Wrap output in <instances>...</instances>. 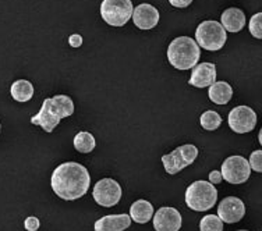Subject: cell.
<instances>
[{
    "mask_svg": "<svg viewBox=\"0 0 262 231\" xmlns=\"http://www.w3.org/2000/svg\"><path fill=\"white\" fill-rule=\"evenodd\" d=\"M52 190L64 201H76L85 195L91 186V176L80 163L67 161L57 166L51 178Z\"/></svg>",
    "mask_w": 262,
    "mask_h": 231,
    "instance_id": "6da1fadb",
    "label": "cell"
},
{
    "mask_svg": "<svg viewBox=\"0 0 262 231\" xmlns=\"http://www.w3.org/2000/svg\"><path fill=\"white\" fill-rule=\"evenodd\" d=\"M74 113V102L70 96L56 95L46 98L38 114L31 119V123L42 127L46 132H52L59 126L61 119L70 117Z\"/></svg>",
    "mask_w": 262,
    "mask_h": 231,
    "instance_id": "7a4b0ae2",
    "label": "cell"
},
{
    "mask_svg": "<svg viewBox=\"0 0 262 231\" xmlns=\"http://www.w3.org/2000/svg\"><path fill=\"white\" fill-rule=\"evenodd\" d=\"M201 49L195 40L188 36H179L167 48V60L177 70H190L198 64Z\"/></svg>",
    "mask_w": 262,
    "mask_h": 231,
    "instance_id": "3957f363",
    "label": "cell"
},
{
    "mask_svg": "<svg viewBox=\"0 0 262 231\" xmlns=\"http://www.w3.org/2000/svg\"><path fill=\"white\" fill-rule=\"evenodd\" d=\"M217 201V191L209 181H195L187 188L186 203L195 212H207L215 206Z\"/></svg>",
    "mask_w": 262,
    "mask_h": 231,
    "instance_id": "277c9868",
    "label": "cell"
},
{
    "mask_svg": "<svg viewBox=\"0 0 262 231\" xmlns=\"http://www.w3.org/2000/svg\"><path fill=\"white\" fill-rule=\"evenodd\" d=\"M226 30L217 21H204L195 30V42L209 52L221 51L226 43Z\"/></svg>",
    "mask_w": 262,
    "mask_h": 231,
    "instance_id": "5b68a950",
    "label": "cell"
},
{
    "mask_svg": "<svg viewBox=\"0 0 262 231\" xmlns=\"http://www.w3.org/2000/svg\"><path fill=\"white\" fill-rule=\"evenodd\" d=\"M131 0H103L101 5V15L111 27L126 26L133 17Z\"/></svg>",
    "mask_w": 262,
    "mask_h": 231,
    "instance_id": "8992f818",
    "label": "cell"
},
{
    "mask_svg": "<svg viewBox=\"0 0 262 231\" xmlns=\"http://www.w3.org/2000/svg\"><path fill=\"white\" fill-rule=\"evenodd\" d=\"M196 157H198L196 146L188 144V145L179 146L169 155L162 156V163L169 174H177L179 171L192 165Z\"/></svg>",
    "mask_w": 262,
    "mask_h": 231,
    "instance_id": "52a82bcc",
    "label": "cell"
},
{
    "mask_svg": "<svg viewBox=\"0 0 262 231\" xmlns=\"http://www.w3.org/2000/svg\"><path fill=\"white\" fill-rule=\"evenodd\" d=\"M222 177L230 184H243L250 178L251 166L243 156H230L222 165Z\"/></svg>",
    "mask_w": 262,
    "mask_h": 231,
    "instance_id": "ba28073f",
    "label": "cell"
},
{
    "mask_svg": "<svg viewBox=\"0 0 262 231\" xmlns=\"http://www.w3.org/2000/svg\"><path fill=\"white\" fill-rule=\"evenodd\" d=\"M92 195L98 205L103 206V207H112L120 202L121 187L113 178H103L94 186Z\"/></svg>",
    "mask_w": 262,
    "mask_h": 231,
    "instance_id": "9c48e42d",
    "label": "cell"
},
{
    "mask_svg": "<svg viewBox=\"0 0 262 231\" xmlns=\"http://www.w3.org/2000/svg\"><path fill=\"white\" fill-rule=\"evenodd\" d=\"M229 127L237 134L251 132L257 126V113L248 106H237L227 117Z\"/></svg>",
    "mask_w": 262,
    "mask_h": 231,
    "instance_id": "30bf717a",
    "label": "cell"
},
{
    "mask_svg": "<svg viewBox=\"0 0 262 231\" xmlns=\"http://www.w3.org/2000/svg\"><path fill=\"white\" fill-rule=\"evenodd\" d=\"M246 215V206L237 196H227L221 201L217 206V216L222 219L223 223H237Z\"/></svg>",
    "mask_w": 262,
    "mask_h": 231,
    "instance_id": "8fae6325",
    "label": "cell"
},
{
    "mask_svg": "<svg viewBox=\"0 0 262 231\" xmlns=\"http://www.w3.org/2000/svg\"><path fill=\"white\" fill-rule=\"evenodd\" d=\"M182 221L180 212L170 206H163L154 215V227L157 231H179Z\"/></svg>",
    "mask_w": 262,
    "mask_h": 231,
    "instance_id": "7c38bea8",
    "label": "cell"
},
{
    "mask_svg": "<svg viewBox=\"0 0 262 231\" xmlns=\"http://www.w3.org/2000/svg\"><path fill=\"white\" fill-rule=\"evenodd\" d=\"M133 21L140 30H152L159 22V11L152 5L142 3L133 11Z\"/></svg>",
    "mask_w": 262,
    "mask_h": 231,
    "instance_id": "4fadbf2b",
    "label": "cell"
},
{
    "mask_svg": "<svg viewBox=\"0 0 262 231\" xmlns=\"http://www.w3.org/2000/svg\"><path fill=\"white\" fill-rule=\"evenodd\" d=\"M216 82V65L213 63H200L192 68L188 84L195 88H207Z\"/></svg>",
    "mask_w": 262,
    "mask_h": 231,
    "instance_id": "5bb4252c",
    "label": "cell"
},
{
    "mask_svg": "<svg viewBox=\"0 0 262 231\" xmlns=\"http://www.w3.org/2000/svg\"><path fill=\"white\" fill-rule=\"evenodd\" d=\"M131 224L130 215H107L95 221V231H124Z\"/></svg>",
    "mask_w": 262,
    "mask_h": 231,
    "instance_id": "9a60e30c",
    "label": "cell"
},
{
    "mask_svg": "<svg viewBox=\"0 0 262 231\" xmlns=\"http://www.w3.org/2000/svg\"><path fill=\"white\" fill-rule=\"evenodd\" d=\"M223 28L229 32H238L242 31L246 26V15L243 13V10L236 9V7H230L222 13L221 17Z\"/></svg>",
    "mask_w": 262,
    "mask_h": 231,
    "instance_id": "2e32d148",
    "label": "cell"
},
{
    "mask_svg": "<svg viewBox=\"0 0 262 231\" xmlns=\"http://www.w3.org/2000/svg\"><path fill=\"white\" fill-rule=\"evenodd\" d=\"M208 96L215 105H226L230 102L233 96L232 86L227 84L226 81H219V82H213L209 86L208 90Z\"/></svg>",
    "mask_w": 262,
    "mask_h": 231,
    "instance_id": "e0dca14e",
    "label": "cell"
},
{
    "mask_svg": "<svg viewBox=\"0 0 262 231\" xmlns=\"http://www.w3.org/2000/svg\"><path fill=\"white\" fill-rule=\"evenodd\" d=\"M130 217L138 224H145L154 217V206L145 199L136 201L130 207Z\"/></svg>",
    "mask_w": 262,
    "mask_h": 231,
    "instance_id": "ac0fdd59",
    "label": "cell"
},
{
    "mask_svg": "<svg viewBox=\"0 0 262 231\" xmlns=\"http://www.w3.org/2000/svg\"><path fill=\"white\" fill-rule=\"evenodd\" d=\"M10 94L14 101L24 103V102L31 101V98L34 96V86L30 81L17 80L11 85Z\"/></svg>",
    "mask_w": 262,
    "mask_h": 231,
    "instance_id": "d6986e66",
    "label": "cell"
},
{
    "mask_svg": "<svg viewBox=\"0 0 262 231\" xmlns=\"http://www.w3.org/2000/svg\"><path fill=\"white\" fill-rule=\"evenodd\" d=\"M96 142L95 138L92 135L91 132H86V131H81L74 136V148L80 153H90L95 149Z\"/></svg>",
    "mask_w": 262,
    "mask_h": 231,
    "instance_id": "ffe728a7",
    "label": "cell"
},
{
    "mask_svg": "<svg viewBox=\"0 0 262 231\" xmlns=\"http://www.w3.org/2000/svg\"><path fill=\"white\" fill-rule=\"evenodd\" d=\"M200 123H201V127L204 130L215 131L222 124V117L217 114L215 110H208L205 113H202Z\"/></svg>",
    "mask_w": 262,
    "mask_h": 231,
    "instance_id": "44dd1931",
    "label": "cell"
},
{
    "mask_svg": "<svg viewBox=\"0 0 262 231\" xmlns=\"http://www.w3.org/2000/svg\"><path fill=\"white\" fill-rule=\"evenodd\" d=\"M200 230L201 231H223L222 219L216 215H208L204 216L200 221Z\"/></svg>",
    "mask_w": 262,
    "mask_h": 231,
    "instance_id": "7402d4cb",
    "label": "cell"
},
{
    "mask_svg": "<svg viewBox=\"0 0 262 231\" xmlns=\"http://www.w3.org/2000/svg\"><path fill=\"white\" fill-rule=\"evenodd\" d=\"M248 28H250V34L254 38L262 39V13H257V14L252 15Z\"/></svg>",
    "mask_w": 262,
    "mask_h": 231,
    "instance_id": "603a6c76",
    "label": "cell"
},
{
    "mask_svg": "<svg viewBox=\"0 0 262 231\" xmlns=\"http://www.w3.org/2000/svg\"><path fill=\"white\" fill-rule=\"evenodd\" d=\"M250 166L254 171L257 173H262V149L254 151L250 156Z\"/></svg>",
    "mask_w": 262,
    "mask_h": 231,
    "instance_id": "cb8c5ba5",
    "label": "cell"
},
{
    "mask_svg": "<svg viewBox=\"0 0 262 231\" xmlns=\"http://www.w3.org/2000/svg\"><path fill=\"white\" fill-rule=\"evenodd\" d=\"M24 227H26V230L28 231H36L40 227L39 219L35 216L27 217L26 221H24Z\"/></svg>",
    "mask_w": 262,
    "mask_h": 231,
    "instance_id": "d4e9b609",
    "label": "cell"
},
{
    "mask_svg": "<svg viewBox=\"0 0 262 231\" xmlns=\"http://www.w3.org/2000/svg\"><path fill=\"white\" fill-rule=\"evenodd\" d=\"M69 43H70L71 48H80L82 45V36L78 35V34H74L69 38Z\"/></svg>",
    "mask_w": 262,
    "mask_h": 231,
    "instance_id": "484cf974",
    "label": "cell"
},
{
    "mask_svg": "<svg viewBox=\"0 0 262 231\" xmlns=\"http://www.w3.org/2000/svg\"><path fill=\"white\" fill-rule=\"evenodd\" d=\"M223 177H222V173L217 170H213L211 171V174H209V182L212 184H219V182H222Z\"/></svg>",
    "mask_w": 262,
    "mask_h": 231,
    "instance_id": "4316f807",
    "label": "cell"
},
{
    "mask_svg": "<svg viewBox=\"0 0 262 231\" xmlns=\"http://www.w3.org/2000/svg\"><path fill=\"white\" fill-rule=\"evenodd\" d=\"M170 2V5L173 7H179V9H184L187 6L191 5L192 0H169Z\"/></svg>",
    "mask_w": 262,
    "mask_h": 231,
    "instance_id": "83f0119b",
    "label": "cell"
},
{
    "mask_svg": "<svg viewBox=\"0 0 262 231\" xmlns=\"http://www.w3.org/2000/svg\"><path fill=\"white\" fill-rule=\"evenodd\" d=\"M258 140H259V144H261L262 146V128L259 130V134H258Z\"/></svg>",
    "mask_w": 262,
    "mask_h": 231,
    "instance_id": "f1b7e54d",
    "label": "cell"
},
{
    "mask_svg": "<svg viewBox=\"0 0 262 231\" xmlns=\"http://www.w3.org/2000/svg\"><path fill=\"white\" fill-rule=\"evenodd\" d=\"M237 231H248V230H237Z\"/></svg>",
    "mask_w": 262,
    "mask_h": 231,
    "instance_id": "f546056e",
    "label": "cell"
}]
</instances>
